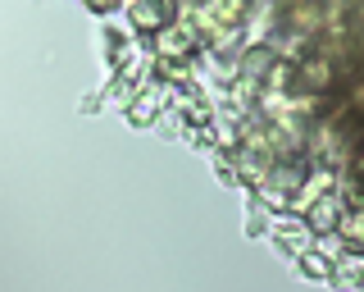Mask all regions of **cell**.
<instances>
[{
	"mask_svg": "<svg viewBox=\"0 0 364 292\" xmlns=\"http://www.w3.org/2000/svg\"><path fill=\"white\" fill-rule=\"evenodd\" d=\"M178 14V0H128L123 19L132 24V32H164Z\"/></svg>",
	"mask_w": 364,
	"mask_h": 292,
	"instance_id": "cell-1",
	"label": "cell"
},
{
	"mask_svg": "<svg viewBox=\"0 0 364 292\" xmlns=\"http://www.w3.org/2000/svg\"><path fill=\"white\" fill-rule=\"evenodd\" d=\"M305 73H310V83H314V87L333 83V64H328V60H310V64H305Z\"/></svg>",
	"mask_w": 364,
	"mask_h": 292,
	"instance_id": "cell-2",
	"label": "cell"
}]
</instances>
